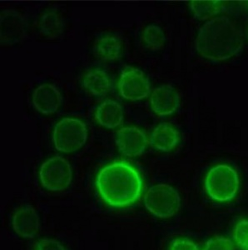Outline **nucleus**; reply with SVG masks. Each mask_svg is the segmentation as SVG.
I'll list each match as a JSON object with an SVG mask.
<instances>
[{
	"label": "nucleus",
	"mask_w": 248,
	"mask_h": 250,
	"mask_svg": "<svg viewBox=\"0 0 248 250\" xmlns=\"http://www.w3.org/2000/svg\"><path fill=\"white\" fill-rule=\"evenodd\" d=\"M244 34L238 23L230 18H214L200 29L196 40L198 54L207 60L223 61L241 51Z\"/></svg>",
	"instance_id": "f257e3e1"
},
{
	"label": "nucleus",
	"mask_w": 248,
	"mask_h": 250,
	"mask_svg": "<svg viewBox=\"0 0 248 250\" xmlns=\"http://www.w3.org/2000/svg\"><path fill=\"white\" fill-rule=\"evenodd\" d=\"M97 187L107 204L114 207H126L139 198L142 180L130 165L114 163L100 171Z\"/></svg>",
	"instance_id": "f03ea898"
},
{
	"label": "nucleus",
	"mask_w": 248,
	"mask_h": 250,
	"mask_svg": "<svg viewBox=\"0 0 248 250\" xmlns=\"http://www.w3.org/2000/svg\"><path fill=\"white\" fill-rule=\"evenodd\" d=\"M205 187L209 196L214 200L229 201L236 196L238 191V174L229 165H217L207 174Z\"/></svg>",
	"instance_id": "7ed1b4c3"
},
{
	"label": "nucleus",
	"mask_w": 248,
	"mask_h": 250,
	"mask_svg": "<svg viewBox=\"0 0 248 250\" xmlns=\"http://www.w3.org/2000/svg\"><path fill=\"white\" fill-rule=\"evenodd\" d=\"M88 129L85 124L74 118H64L57 122L53 135L55 147L63 153H74L85 145Z\"/></svg>",
	"instance_id": "20e7f679"
},
{
	"label": "nucleus",
	"mask_w": 248,
	"mask_h": 250,
	"mask_svg": "<svg viewBox=\"0 0 248 250\" xmlns=\"http://www.w3.org/2000/svg\"><path fill=\"white\" fill-rule=\"evenodd\" d=\"M147 209L158 218H170L179 209L181 199L173 188L159 184L150 188L144 197Z\"/></svg>",
	"instance_id": "39448f33"
},
{
	"label": "nucleus",
	"mask_w": 248,
	"mask_h": 250,
	"mask_svg": "<svg viewBox=\"0 0 248 250\" xmlns=\"http://www.w3.org/2000/svg\"><path fill=\"white\" fill-rule=\"evenodd\" d=\"M39 178L47 189L54 192L64 190L71 184V166L62 157H54L43 163L40 168Z\"/></svg>",
	"instance_id": "423d86ee"
},
{
	"label": "nucleus",
	"mask_w": 248,
	"mask_h": 250,
	"mask_svg": "<svg viewBox=\"0 0 248 250\" xmlns=\"http://www.w3.org/2000/svg\"><path fill=\"white\" fill-rule=\"evenodd\" d=\"M118 88L121 95L131 101L143 100L150 92L149 80L138 68H128L121 74Z\"/></svg>",
	"instance_id": "0eeeda50"
},
{
	"label": "nucleus",
	"mask_w": 248,
	"mask_h": 250,
	"mask_svg": "<svg viewBox=\"0 0 248 250\" xmlns=\"http://www.w3.org/2000/svg\"><path fill=\"white\" fill-rule=\"evenodd\" d=\"M115 140L120 152L129 157L141 155L148 145L144 133L135 127L121 128L117 131Z\"/></svg>",
	"instance_id": "6e6552de"
},
{
	"label": "nucleus",
	"mask_w": 248,
	"mask_h": 250,
	"mask_svg": "<svg viewBox=\"0 0 248 250\" xmlns=\"http://www.w3.org/2000/svg\"><path fill=\"white\" fill-rule=\"evenodd\" d=\"M25 36V22L18 12L8 10L1 15L0 41L3 44L12 45L19 43Z\"/></svg>",
	"instance_id": "1a4fd4ad"
},
{
	"label": "nucleus",
	"mask_w": 248,
	"mask_h": 250,
	"mask_svg": "<svg viewBox=\"0 0 248 250\" xmlns=\"http://www.w3.org/2000/svg\"><path fill=\"white\" fill-rule=\"evenodd\" d=\"M152 109L160 116L173 114L179 108L180 97L176 89L169 84L155 88L150 98Z\"/></svg>",
	"instance_id": "9d476101"
},
{
	"label": "nucleus",
	"mask_w": 248,
	"mask_h": 250,
	"mask_svg": "<svg viewBox=\"0 0 248 250\" xmlns=\"http://www.w3.org/2000/svg\"><path fill=\"white\" fill-rule=\"evenodd\" d=\"M32 103L39 113L55 114L62 104V97L55 86L44 83L38 86L34 91Z\"/></svg>",
	"instance_id": "9b49d317"
},
{
	"label": "nucleus",
	"mask_w": 248,
	"mask_h": 250,
	"mask_svg": "<svg viewBox=\"0 0 248 250\" xmlns=\"http://www.w3.org/2000/svg\"><path fill=\"white\" fill-rule=\"evenodd\" d=\"M12 225L18 235L25 239H30L38 230L39 219L35 209L27 206L20 208L14 214Z\"/></svg>",
	"instance_id": "f8f14e48"
},
{
	"label": "nucleus",
	"mask_w": 248,
	"mask_h": 250,
	"mask_svg": "<svg viewBox=\"0 0 248 250\" xmlns=\"http://www.w3.org/2000/svg\"><path fill=\"white\" fill-rule=\"evenodd\" d=\"M179 140L177 130L171 125L163 123L154 128L150 144L154 148L162 152H169L176 147Z\"/></svg>",
	"instance_id": "ddd939ff"
},
{
	"label": "nucleus",
	"mask_w": 248,
	"mask_h": 250,
	"mask_svg": "<svg viewBox=\"0 0 248 250\" xmlns=\"http://www.w3.org/2000/svg\"><path fill=\"white\" fill-rule=\"evenodd\" d=\"M95 116L97 122L103 127L117 128L123 122V108L114 100H106L98 106Z\"/></svg>",
	"instance_id": "4468645a"
},
{
	"label": "nucleus",
	"mask_w": 248,
	"mask_h": 250,
	"mask_svg": "<svg viewBox=\"0 0 248 250\" xmlns=\"http://www.w3.org/2000/svg\"><path fill=\"white\" fill-rule=\"evenodd\" d=\"M86 89L96 96H103L108 94L111 88V83L105 72L93 70L87 74L83 80Z\"/></svg>",
	"instance_id": "2eb2a0df"
},
{
	"label": "nucleus",
	"mask_w": 248,
	"mask_h": 250,
	"mask_svg": "<svg viewBox=\"0 0 248 250\" xmlns=\"http://www.w3.org/2000/svg\"><path fill=\"white\" fill-rule=\"evenodd\" d=\"M39 30L43 37L55 40L59 37L63 32V19L56 12H47L40 20Z\"/></svg>",
	"instance_id": "dca6fc26"
},
{
	"label": "nucleus",
	"mask_w": 248,
	"mask_h": 250,
	"mask_svg": "<svg viewBox=\"0 0 248 250\" xmlns=\"http://www.w3.org/2000/svg\"><path fill=\"white\" fill-rule=\"evenodd\" d=\"M122 45L115 36L108 35L97 40L95 45V54L104 60H114L119 57Z\"/></svg>",
	"instance_id": "f3484780"
},
{
	"label": "nucleus",
	"mask_w": 248,
	"mask_h": 250,
	"mask_svg": "<svg viewBox=\"0 0 248 250\" xmlns=\"http://www.w3.org/2000/svg\"><path fill=\"white\" fill-rule=\"evenodd\" d=\"M227 4L228 3L224 1H191L190 8L195 17L205 20L221 13Z\"/></svg>",
	"instance_id": "a211bd4d"
},
{
	"label": "nucleus",
	"mask_w": 248,
	"mask_h": 250,
	"mask_svg": "<svg viewBox=\"0 0 248 250\" xmlns=\"http://www.w3.org/2000/svg\"><path fill=\"white\" fill-rule=\"evenodd\" d=\"M143 40L147 48L153 51H158L164 47L165 34L161 27L151 23L143 29Z\"/></svg>",
	"instance_id": "6ab92c4d"
},
{
	"label": "nucleus",
	"mask_w": 248,
	"mask_h": 250,
	"mask_svg": "<svg viewBox=\"0 0 248 250\" xmlns=\"http://www.w3.org/2000/svg\"><path fill=\"white\" fill-rule=\"evenodd\" d=\"M234 239L242 250H248V221L242 220L234 230Z\"/></svg>",
	"instance_id": "aec40b11"
},
{
	"label": "nucleus",
	"mask_w": 248,
	"mask_h": 250,
	"mask_svg": "<svg viewBox=\"0 0 248 250\" xmlns=\"http://www.w3.org/2000/svg\"><path fill=\"white\" fill-rule=\"evenodd\" d=\"M204 250H233V245L229 239L216 237L206 244Z\"/></svg>",
	"instance_id": "412c9836"
},
{
	"label": "nucleus",
	"mask_w": 248,
	"mask_h": 250,
	"mask_svg": "<svg viewBox=\"0 0 248 250\" xmlns=\"http://www.w3.org/2000/svg\"><path fill=\"white\" fill-rule=\"evenodd\" d=\"M37 250H65V249L55 239H44L38 243Z\"/></svg>",
	"instance_id": "4be33fe9"
},
{
	"label": "nucleus",
	"mask_w": 248,
	"mask_h": 250,
	"mask_svg": "<svg viewBox=\"0 0 248 250\" xmlns=\"http://www.w3.org/2000/svg\"><path fill=\"white\" fill-rule=\"evenodd\" d=\"M170 250H199L193 242L188 239H176L172 244Z\"/></svg>",
	"instance_id": "5701e85b"
},
{
	"label": "nucleus",
	"mask_w": 248,
	"mask_h": 250,
	"mask_svg": "<svg viewBox=\"0 0 248 250\" xmlns=\"http://www.w3.org/2000/svg\"><path fill=\"white\" fill-rule=\"evenodd\" d=\"M242 4L245 7L246 9H248V1H243L242 2Z\"/></svg>",
	"instance_id": "b1692460"
},
{
	"label": "nucleus",
	"mask_w": 248,
	"mask_h": 250,
	"mask_svg": "<svg viewBox=\"0 0 248 250\" xmlns=\"http://www.w3.org/2000/svg\"><path fill=\"white\" fill-rule=\"evenodd\" d=\"M247 38H248V28H247Z\"/></svg>",
	"instance_id": "393cba45"
}]
</instances>
